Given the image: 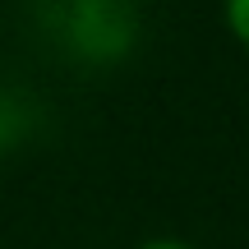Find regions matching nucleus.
Returning a JSON list of instances; mask_svg holds the SVG:
<instances>
[{"instance_id": "nucleus-3", "label": "nucleus", "mask_w": 249, "mask_h": 249, "mask_svg": "<svg viewBox=\"0 0 249 249\" xmlns=\"http://www.w3.org/2000/svg\"><path fill=\"white\" fill-rule=\"evenodd\" d=\"M134 249H198V245L176 240V235H157V240H143V245H134Z\"/></svg>"}, {"instance_id": "nucleus-2", "label": "nucleus", "mask_w": 249, "mask_h": 249, "mask_svg": "<svg viewBox=\"0 0 249 249\" xmlns=\"http://www.w3.org/2000/svg\"><path fill=\"white\" fill-rule=\"evenodd\" d=\"M222 18L231 28V37L249 51V0H222Z\"/></svg>"}, {"instance_id": "nucleus-1", "label": "nucleus", "mask_w": 249, "mask_h": 249, "mask_svg": "<svg viewBox=\"0 0 249 249\" xmlns=\"http://www.w3.org/2000/svg\"><path fill=\"white\" fill-rule=\"evenodd\" d=\"M51 37L88 65H116L129 55L139 37V5L134 0H46Z\"/></svg>"}, {"instance_id": "nucleus-4", "label": "nucleus", "mask_w": 249, "mask_h": 249, "mask_svg": "<svg viewBox=\"0 0 249 249\" xmlns=\"http://www.w3.org/2000/svg\"><path fill=\"white\" fill-rule=\"evenodd\" d=\"M0 152H5V134H0Z\"/></svg>"}]
</instances>
